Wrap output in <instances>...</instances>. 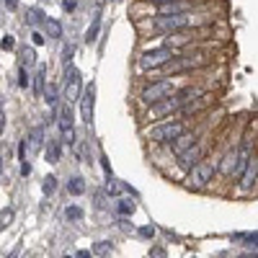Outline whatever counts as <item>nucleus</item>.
<instances>
[{"label":"nucleus","mask_w":258,"mask_h":258,"mask_svg":"<svg viewBox=\"0 0 258 258\" xmlns=\"http://www.w3.org/2000/svg\"><path fill=\"white\" fill-rule=\"evenodd\" d=\"M204 24V18L194 16V13H178V16H155L150 21V29L155 34H163V36H170V34H183L194 26Z\"/></svg>","instance_id":"1"},{"label":"nucleus","mask_w":258,"mask_h":258,"mask_svg":"<svg viewBox=\"0 0 258 258\" xmlns=\"http://www.w3.org/2000/svg\"><path fill=\"white\" fill-rule=\"evenodd\" d=\"M186 132H188L186 119H165V121H158L153 126H147L145 137H147V142H153V145H165L168 147L170 142H176Z\"/></svg>","instance_id":"2"},{"label":"nucleus","mask_w":258,"mask_h":258,"mask_svg":"<svg viewBox=\"0 0 258 258\" xmlns=\"http://www.w3.org/2000/svg\"><path fill=\"white\" fill-rule=\"evenodd\" d=\"M178 91V85L173 83V80H165V78H160V80H150L145 88L140 91V101H142V106H155V103H160V101H165V98H170Z\"/></svg>","instance_id":"3"},{"label":"nucleus","mask_w":258,"mask_h":258,"mask_svg":"<svg viewBox=\"0 0 258 258\" xmlns=\"http://www.w3.org/2000/svg\"><path fill=\"white\" fill-rule=\"evenodd\" d=\"M214 178H217V163L204 158L199 165H194L188 173H186V186L194 188V191H202V188H207Z\"/></svg>","instance_id":"4"},{"label":"nucleus","mask_w":258,"mask_h":258,"mask_svg":"<svg viewBox=\"0 0 258 258\" xmlns=\"http://www.w3.org/2000/svg\"><path fill=\"white\" fill-rule=\"evenodd\" d=\"M62 78H64L62 80V101L73 106L83 96V75H80V70L75 68V64H68Z\"/></svg>","instance_id":"5"},{"label":"nucleus","mask_w":258,"mask_h":258,"mask_svg":"<svg viewBox=\"0 0 258 258\" xmlns=\"http://www.w3.org/2000/svg\"><path fill=\"white\" fill-rule=\"evenodd\" d=\"M176 57L173 49H168V47H155V49H147L140 54L137 64H140V70H150V73H155V70H163L165 64Z\"/></svg>","instance_id":"6"},{"label":"nucleus","mask_w":258,"mask_h":258,"mask_svg":"<svg viewBox=\"0 0 258 258\" xmlns=\"http://www.w3.org/2000/svg\"><path fill=\"white\" fill-rule=\"evenodd\" d=\"M204 155H207V145H204V140H199L194 147H188L186 153H181V155L176 158V165L183 170V173H188L194 165H199V163L204 160Z\"/></svg>","instance_id":"7"},{"label":"nucleus","mask_w":258,"mask_h":258,"mask_svg":"<svg viewBox=\"0 0 258 258\" xmlns=\"http://www.w3.org/2000/svg\"><path fill=\"white\" fill-rule=\"evenodd\" d=\"M93 106H96V83H88V88L80 96V119L85 126H93Z\"/></svg>","instance_id":"8"},{"label":"nucleus","mask_w":258,"mask_h":258,"mask_svg":"<svg viewBox=\"0 0 258 258\" xmlns=\"http://www.w3.org/2000/svg\"><path fill=\"white\" fill-rule=\"evenodd\" d=\"M26 140V147H29V155H39L41 150H44V145H47V135H44V126H31L29 129V135L24 137Z\"/></svg>","instance_id":"9"},{"label":"nucleus","mask_w":258,"mask_h":258,"mask_svg":"<svg viewBox=\"0 0 258 258\" xmlns=\"http://www.w3.org/2000/svg\"><path fill=\"white\" fill-rule=\"evenodd\" d=\"M57 129H59V135L64 132H70V129H75V114H73V106L70 103H59V111H57Z\"/></svg>","instance_id":"10"},{"label":"nucleus","mask_w":258,"mask_h":258,"mask_svg":"<svg viewBox=\"0 0 258 258\" xmlns=\"http://www.w3.org/2000/svg\"><path fill=\"white\" fill-rule=\"evenodd\" d=\"M199 140H202V137H199L197 132H186V135H183V137H178L176 142H170V145H168V150L178 158L181 153H186V150H188V147H194Z\"/></svg>","instance_id":"11"},{"label":"nucleus","mask_w":258,"mask_h":258,"mask_svg":"<svg viewBox=\"0 0 258 258\" xmlns=\"http://www.w3.org/2000/svg\"><path fill=\"white\" fill-rule=\"evenodd\" d=\"M47 64H36V73L31 75V91L36 98L44 96V88H47Z\"/></svg>","instance_id":"12"},{"label":"nucleus","mask_w":258,"mask_h":258,"mask_svg":"<svg viewBox=\"0 0 258 258\" xmlns=\"http://www.w3.org/2000/svg\"><path fill=\"white\" fill-rule=\"evenodd\" d=\"M47 101V106L52 109V114H54V119H57V111H59V98H62V93H59V85L57 83H47V88H44V96H41Z\"/></svg>","instance_id":"13"},{"label":"nucleus","mask_w":258,"mask_h":258,"mask_svg":"<svg viewBox=\"0 0 258 258\" xmlns=\"http://www.w3.org/2000/svg\"><path fill=\"white\" fill-rule=\"evenodd\" d=\"M255 178H258V158L253 155V160H250L248 168H245V173L240 176V188H243V191H250L253 183H255Z\"/></svg>","instance_id":"14"},{"label":"nucleus","mask_w":258,"mask_h":258,"mask_svg":"<svg viewBox=\"0 0 258 258\" xmlns=\"http://www.w3.org/2000/svg\"><path fill=\"white\" fill-rule=\"evenodd\" d=\"M178 13H191V3H186V0H176V3L158 6V16H178Z\"/></svg>","instance_id":"15"},{"label":"nucleus","mask_w":258,"mask_h":258,"mask_svg":"<svg viewBox=\"0 0 258 258\" xmlns=\"http://www.w3.org/2000/svg\"><path fill=\"white\" fill-rule=\"evenodd\" d=\"M114 209H116L119 217H132L135 209H137V204H135V199H129V197H116Z\"/></svg>","instance_id":"16"},{"label":"nucleus","mask_w":258,"mask_h":258,"mask_svg":"<svg viewBox=\"0 0 258 258\" xmlns=\"http://www.w3.org/2000/svg\"><path fill=\"white\" fill-rule=\"evenodd\" d=\"M44 150H47V163L57 165V163L62 160V142H59V140H49V137H47Z\"/></svg>","instance_id":"17"},{"label":"nucleus","mask_w":258,"mask_h":258,"mask_svg":"<svg viewBox=\"0 0 258 258\" xmlns=\"http://www.w3.org/2000/svg\"><path fill=\"white\" fill-rule=\"evenodd\" d=\"M85 191H88V183H85L83 176H73L68 181V194H70V197H83Z\"/></svg>","instance_id":"18"},{"label":"nucleus","mask_w":258,"mask_h":258,"mask_svg":"<svg viewBox=\"0 0 258 258\" xmlns=\"http://www.w3.org/2000/svg\"><path fill=\"white\" fill-rule=\"evenodd\" d=\"M44 34L49 36V39H62L64 36V29H62V24L57 18H49L47 16V21H44Z\"/></svg>","instance_id":"19"},{"label":"nucleus","mask_w":258,"mask_h":258,"mask_svg":"<svg viewBox=\"0 0 258 258\" xmlns=\"http://www.w3.org/2000/svg\"><path fill=\"white\" fill-rule=\"evenodd\" d=\"M44 21H47V16H44V11H41V8L31 6V8L26 11V24H29V26H44Z\"/></svg>","instance_id":"20"},{"label":"nucleus","mask_w":258,"mask_h":258,"mask_svg":"<svg viewBox=\"0 0 258 258\" xmlns=\"http://www.w3.org/2000/svg\"><path fill=\"white\" fill-rule=\"evenodd\" d=\"M98 31H101V11H96V16H93V21H91V26H88V31H85V41H88V44H93V41L98 39Z\"/></svg>","instance_id":"21"},{"label":"nucleus","mask_w":258,"mask_h":258,"mask_svg":"<svg viewBox=\"0 0 258 258\" xmlns=\"http://www.w3.org/2000/svg\"><path fill=\"white\" fill-rule=\"evenodd\" d=\"M36 64V52H34V47H24L21 49V68H34Z\"/></svg>","instance_id":"22"},{"label":"nucleus","mask_w":258,"mask_h":258,"mask_svg":"<svg viewBox=\"0 0 258 258\" xmlns=\"http://www.w3.org/2000/svg\"><path fill=\"white\" fill-rule=\"evenodd\" d=\"M64 217H68V222H80L85 217V212L78 204H70V207H64Z\"/></svg>","instance_id":"23"},{"label":"nucleus","mask_w":258,"mask_h":258,"mask_svg":"<svg viewBox=\"0 0 258 258\" xmlns=\"http://www.w3.org/2000/svg\"><path fill=\"white\" fill-rule=\"evenodd\" d=\"M91 253H96V255H101V258H109V255L114 253V245H111L109 240H98V243L93 245Z\"/></svg>","instance_id":"24"},{"label":"nucleus","mask_w":258,"mask_h":258,"mask_svg":"<svg viewBox=\"0 0 258 258\" xmlns=\"http://www.w3.org/2000/svg\"><path fill=\"white\" fill-rule=\"evenodd\" d=\"M41 191H44V197H52V194L57 191V176H44V181H41Z\"/></svg>","instance_id":"25"},{"label":"nucleus","mask_w":258,"mask_h":258,"mask_svg":"<svg viewBox=\"0 0 258 258\" xmlns=\"http://www.w3.org/2000/svg\"><path fill=\"white\" fill-rule=\"evenodd\" d=\"M18 88L21 91H29L31 88V75L26 68H18Z\"/></svg>","instance_id":"26"},{"label":"nucleus","mask_w":258,"mask_h":258,"mask_svg":"<svg viewBox=\"0 0 258 258\" xmlns=\"http://www.w3.org/2000/svg\"><path fill=\"white\" fill-rule=\"evenodd\" d=\"M13 225V209L6 207V209H0V230H6Z\"/></svg>","instance_id":"27"},{"label":"nucleus","mask_w":258,"mask_h":258,"mask_svg":"<svg viewBox=\"0 0 258 258\" xmlns=\"http://www.w3.org/2000/svg\"><path fill=\"white\" fill-rule=\"evenodd\" d=\"M155 232H158V230H155L153 225H142V227L137 230V235H140L142 240H153V238H155Z\"/></svg>","instance_id":"28"},{"label":"nucleus","mask_w":258,"mask_h":258,"mask_svg":"<svg viewBox=\"0 0 258 258\" xmlns=\"http://www.w3.org/2000/svg\"><path fill=\"white\" fill-rule=\"evenodd\" d=\"M73 54H75V44H68L62 49V62H64V68H68V64H73Z\"/></svg>","instance_id":"29"},{"label":"nucleus","mask_w":258,"mask_h":258,"mask_svg":"<svg viewBox=\"0 0 258 258\" xmlns=\"http://www.w3.org/2000/svg\"><path fill=\"white\" fill-rule=\"evenodd\" d=\"M31 44H34V47H41V44H47V36L41 34V31H34V34H31Z\"/></svg>","instance_id":"30"},{"label":"nucleus","mask_w":258,"mask_h":258,"mask_svg":"<svg viewBox=\"0 0 258 258\" xmlns=\"http://www.w3.org/2000/svg\"><path fill=\"white\" fill-rule=\"evenodd\" d=\"M6 135V106H3V98H0V137Z\"/></svg>","instance_id":"31"},{"label":"nucleus","mask_w":258,"mask_h":258,"mask_svg":"<svg viewBox=\"0 0 258 258\" xmlns=\"http://www.w3.org/2000/svg\"><path fill=\"white\" fill-rule=\"evenodd\" d=\"M26 150H29V147H26V140H21V142H18V160H21V163L29 160V158H26Z\"/></svg>","instance_id":"32"},{"label":"nucleus","mask_w":258,"mask_h":258,"mask_svg":"<svg viewBox=\"0 0 258 258\" xmlns=\"http://www.w3.org/2000/svg\"><path fill=\"white\" fill-rule=\"evenodd\" d=\"M0 47H3L6 52H8V49H13V47H16V41H13V36H11V34H6V36H3V41H0Z\"/></svg>","instance_id":"33"},{"label":"nucleus","mask_w":258,"mask_h":258,"mask_svg":"<svg viewBox=\"0 0 258 258\" xmlns=\"http://www.w3.org/2000/svg\"><path fill=\"white\" fill-rule=\"evenodd\" d=\"M21 176H24V178L31 176V163H29V160H26V163H21Z\"/></svg>","instance_id":"34"},{"label":"nucleus","mask_w":258,"mask_h":258,"mask_svg":"<svg viewBox=\"0 0 258 258\" xmlns=\"http://www.w3.org/2000/svg\"><path fill=\"white\" fill-rule=\"evenodd\" d=\"M75 6H78L75 0H62V8L68 11V13H73V11H75Z\"/></svg>","instance_id":"35"},{"label":"nucleus","mask_w":258,"mask_h":258,"mask_svg":"<svg viewBox=\"0 0 258 258\" xmlns=\"http://www.w3.org/2000/svg\"><path fill=\"white\" fill-rule=\"evenodd\" d=\"M75 258H93V253H91V250H78Z\"/></svg>","instance_id":"36"},{"label":"nucleus","mask_w":258,"mask_h":258,"mask_svg":"<svg viewBox=\"0 0 258 258\" xmlns=\"http://www.w3.org/2000/svg\"><path fill=\"white\" fill-rule=\"evenodd\" d=\"M18 253H21V245H16V248H13V250L6 255V258H18Z\"/></svg>","instance_id":"37"},{"label":"nucleus","mask_w":258,"mask_h":258,"mask_svg":"<svg viewBox=\"0 0 258 258\" xmlns=\"http://www.w3.org/2000/svg\"><path fill=\"white\" fill-rule=\"evenodd\" d=\"M150 3H155V6H165V3H176V0H150Z\"/></svg>","instance_id":"38"},{"label":"nucleus","mask_w":258,"mask_h":258,"mask_svg":"<svg viewBox=\"0 0 258 258\" xmlns=\"http://www.w3.org/2000/svg\"><path fill=\"white\" fill-rule=\"evenodd\" d=\"M6 6H8L11 11H16V6H18V0H6Z\"/></svg>","instance_id":"39"},{"label":"nucleus","mask_w":258,"mask_h":258,"mask_svg":"<svg viewBox=\"0 0 258 258\" xmlns=\"http://www.w3.org/2000/svg\"><path fill=\"white\" fill-rule=\"evenodd\" d=\"M0 181H3V153H0Z\"/></svg>","instance_id":"40"},{"label":"nucleus","mask_w":258,"mask_h":258,"mask_svg":"<svg viewBox=\"0 0 258 258\" xmlns=\"http://www.w3.org/2000/svg\"><path fill=\"white\" fill-rule=\"evenodd\" d=\"M240 258H258V253H253V255H240Z\"/></svg>","instance_id":"41"},{"label":"nucleus","mask_w":258,"mask_h":258,"mask_svg":"<svg viewBox=\"0 0 258 258\" xmlns=\"http://www.w3.org/2000/svg\"><path fill=\"white\" fill-rule=\"evenodd\" d=\"M62 258H75V255H62Z\"/></svg>","instance_id":"42"}]
</instances>
